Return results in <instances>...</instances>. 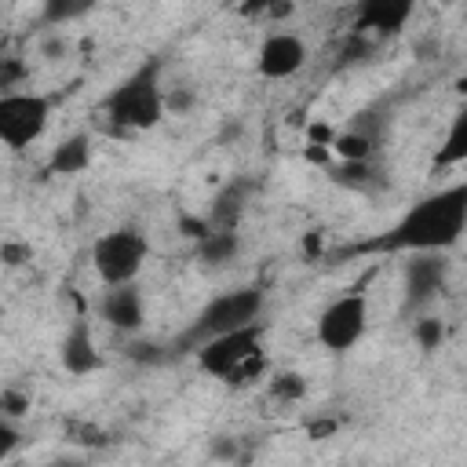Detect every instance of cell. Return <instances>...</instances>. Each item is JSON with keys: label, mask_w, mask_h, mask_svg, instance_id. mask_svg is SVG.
<instances>
[{"label": "cell", "mask_w": 467, "mask_h": 467, "mask_svg": "<svg viewBox=\"0 0 467 467\" xmlns=\"http://www.w3.org/2000/svg\"><path fill=\"white\" fill-rule=\"evenodd\" d=\"M467 226V186L452 182L416 201L387 234L368 241L372 252H445L463 237Z\"/></svg>", "instance_id": "1"}, {"label": "cell", "mask_w": 467, "mask_h": 467, "mask_svg": "<svg viewBox=\"0 0 467 467\" xmlns=\"http://www.w3.org/2000/svg\"><path fill=\"white\" fill-rule=\"evenodd\" d=\"M102 109L117 128H128V131L157 128L161 117L168 113L164 109V88H161V62H146L131 77H124L106 95Z\"/></svg>", "instance_id": "2"}, {"label": "cell", "mask_w": 467, "mask_h": 467, "mask_svg": "<svg viewBox=\"0 0 467 467\" xmlns=\"http://www.w3.org/2000/svg\"><path fill=\"white\" fill-rule=\"evenodd\" d=\"M259 347H263V321H252V325L208 336L193 350H197V365L208 376L226 379V383H234V379L248 383L263 368V350Z\"/></svg>", "instance_id": "3"}, {"label": "cell", "mask_w": 467, "mask_h": 467, "mask_svg": "<svg viewBox=\"0 0 467 467\" xmlns=\"http://www.w3.org/2000/svg\"><path fill=\"white\" fill-rule=\"evenodd\" d=\"M259 314H263V292H259V288L248 285V288L223 292V296L208 299V306L193 317V325H190L186 336H182V347H197V343H204L208 336H219V332L252 325V321H259Z\"/></svg>", "instance_id": "4"}, {"label": "cell", "mask_w": 467, "mask_h": 467, "mask_svg": "<svg viewBox=\"0 0 467 467\" xmlns=\"http://www.w3.org/2000/svg\"><path fill=\"white\" fill-rule=\"evenodd\" d=\"M146 255H150V241L139 230H131V226L109 230V234H102L91 244V266H95L102 285H128V281H135L142 263H146Z\"/></svg>", "instance_id": "5"}, {"label": "cell", "mask_w": 467, "mask_h": 467, "mask_svg": "<svg viewBox=\"0 0 467 467\" xmlns=\"http://www.w3.org/2000/svg\"><path fill=\"white\" fill-rule=\"evenodd\" d=\"M51 102L36 91H4L0 95V142L7 150H26L47 131Z\"/></svg>", "instance_id": "6"}, {"label": "cell", "mask_w": 467, "mask_h": 467, "mask_svg": "<svg viewBox=\"0 0 467 467\" xmlns=\"http://www.w3.org/2000/svg\"><path fill=\"white\" fill-rule=\"evenodd\" d=\"M365 328H368V299H365V292H347V296L332 299L317 317V339L332 354L354 350L361 343Z\"/></svg>", "instance_id": "7"}, {"label": "cell", "mask_w": 467, "mask_h": 467, "mask_svg": "<svg viewBox=\"0 0 467 467\" xmlns=\"http://www.w3.org/2000/svg\"><path fill=\"white\" fill-rule=\"evenodd\" d=\"M449 285V263L441 259V252H409V263L401 270V296H405V310L420 314L427 310Z\"/></svg>", "instance_id": "8"}, {"label": "cell", "mask_w": 467, "mask_h": 467, "mask_svg": "<svg viewBox=\"0 0 467 467\" xmlns=\"http://www.w3.org/2000/svg\"><path fill=\"white\" fill-rule=\"evenodd\" d=\"M303 66H306V44H303V36H296V33H270V36L259 44L255 69H259L266 80L296 77Z\"/></svg>", "instance_id": "9"}, {"label": "cell", "mask_w": 467, "mask_h": 467, "mask_svg": "<svg viewBox=\"0 0 467 467\" xmlns=\"http://www.w3.org/2000/svg\"><path fill=\"white\" fill-rule=\"evenodd\" d=\"M416 0H358L354 7V33H376L394 36L412 18Z\"/></svg>", "instance_id": "10"}, {"label": "cell", "mask_w": 467, "mask_h": 467, "mask_svg": "<svg viewBox=\"0 0 467 467\" xmlns=\"http://www.w3.org/2000/svg\"><path fill=\"white\" fill-rule=\"evenodd\" d=\"M99 314L109 328L117 332H139L146 321V306H142V292L128 281V285H106Z\"/></svg>", "instance_id": "11"}, {"label": "cell", "mask_w": 467, "mask_h": 467, "mask_svg": "<svg viewBox=\"0 0 467 467\" xmlns=\"http://www.w3.org/2000/svg\"><path fill=\"white\" fill-rule=\"evenodd\" d=\"M58 361L69 376H91L99 372L102 365V354H99V343H95V332L88 321H73L69 332L62 336V347H58Z\"/></svg>", "instance_id": "12"}, {"label": "cell", "mask_w": 467, "mask_h": 467, "mask_svg": "<svg viewBox=\"0 0 467 467\" xmlns=\"http://www.w3.org/2000/svg\"><path fill=\"white\" fill-rule=\"evenodd\" d=\"M241 255V237L237 226H204L197 237V263L208 270H226Z\"/></svg>", "instance_id": "13"}, {"label": "cell", "mask_w": 467, "mask_h": 467, "mask_svg": "<svg viewBox=\"0 0 467 467\" xmlns=\"http://www.w3.org/2000/svg\"><path fill=\"white\" fill-rule=\"evenodd\" d=\"M88 164H91V142H88V135H69V139H62V142L51 150V161H47V168H51L55 175H80Z\"/></svg>", "instance_id": "14"}, {"label": "cell", "mask_w": 467, "mask_h": 467, "mask_svg": "<svg viewBox=\"0 0 467 467\" xmlns=\"http://www.w3.org/2000/svg\"><path fill=\"white\" fill-rule=\"evenodd\" d=\"M248 182H230L219 197H215V208H212V223L208 226H237V215L244 208V197H248Z\"/></svg>", "instance_id": "15"}, {"label": "cell", "mask_w": 467, "mask_h": 467, "mask_svg": "<svg viewBox=\"0 0 467 467\" xmlns=\"http://www.w3.org/2000/svg\"><path fill=\"white\" fill-rule=\"evenodd\" d=\"M99 0H40V22L44 26H66L95 11Z\"/></svg>", "instance_id": "16"}, {"label": "cell", "mask_w": 467, "mask_h": 467, "mask_svg": "<svg viewBox=\"0 0 467 467\" xmlns=\"http://www.w3.org/2000/svg\"><path fill=\"white\" fill-rule=\"evenodd\" d=\"M332 146H336V153H339L343 161H372V153H376V135L365 131L361 124H354L350 131L336 135Z\"/></svg>", "instance_id": "17"}, {"label": "cell", "mask_w": 467, "mask_h": 467, "mask_svg": "<svg viewBox=\"0 0 467 467\" xmlns=\"http://www.w3.org/2000/svg\"><path fill=\"white\" fill-rule=\"evenodd\" d=\"M467 157V113H456L449 135H445V146L438 150V168H456L460 161Z\"/></svg>", "instance_id": "18"}, {"label": "cell", "mask_w": 467, "mask_h": 467, "mask_svg": "<svg viewBox=\"0 0 467 467\" xmlns=\"http://www.w3.org/2000/svg\"><path fill=\"white\" fill-rule=\"evenodd\" d=\"M412 339L420 343V350H438L445 343V321L434 314H420L412 325Z\"/></svg>", "instance_id": "19"}, {"label": "cell", "mask_w": 467, "mask_h": 467, "mask_svg": "<svg viewBox=\"0 0 467 467\" xmlns=\"http://www.w3.org/2000/svg\"><path fill=\"white\" fill-rule=\"evenodd\" d=\"M303 390H306V383H303V376H299V372H285V376H277V379H274V394H277V398H285V401L303 398Z\"/></svg>", "instance_id": "20"}, {"label": "cell", "mask_w": 467, "mask_h": 467, "mask_svg": "<svg viewBox=\"0 0 467 467\" xmlns=\"http://www.w3.org/2000/svg\"><path fill=\"white\" fill-rule=\"evenodd\" d=\"M18 441H22V431L15 427V420H11V416H4V412H0V460H7V456L18 449Z\"/></svg>", "instance_id": "21"}, {"label": "cell", "mask_w": 467, "mask_h": 467, "mask_svg": "<svg viewBox=\"0 0 467 467\" xmlns=\"http://www.w3.org/2000/svg\"><path fill=\"white\" fill-rule=\"evenodd\" d=\"M190 106H193V91H190V88H175V91H164V109L186 113Z\"/></svg>", "instance_id": "22"}, {"label": "cell", "mask_w": 467, "mask_h": 467, "mask_svg": "<svg viewBox=\"0 0 467 467\" xmlns=\"http://www.w3.org/2000/svg\"><path fill=\"white\" fill-rule=\"evenodd\" d=\"M22 409H26V398H22V394H4V398H0V412H4V416H18Z\"/></svg>", "instance_id": "23"}]
</instances>
